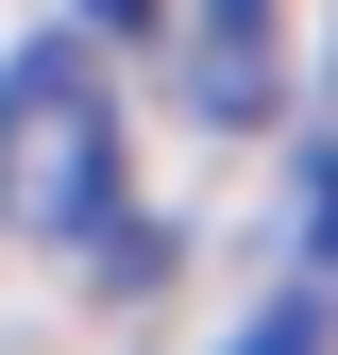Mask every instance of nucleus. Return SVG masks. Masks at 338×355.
Wrapping results in <instances>:
<instances>
[{
  "mask_svg": "<svg viewBox=\"0 0 338 355\" xmlns=\"http://www.w3.org/2000/svg\"><path fill=\"white\" fill-rule=\"evenodd\" d=\"M186 102L220 119V136H254V119L287 102V17L271 0H186Z\"/></svg>",
  "mask_w": 338,
  "mask_h": 355,
  "instance_id": "obj_2",
  "label": "nucleus"
},
{
  "mask_svg": "<svg viewBox=\"0 0 338 355\" xmlns=\"http://www.w3.org/2000/svg\"><path fill=\"white\" fill-rule=\"evenodd\" d=\"M305 254H338V153H305Z\"/></svg>",
  "mask_w": 338,
  "mask_h": 355,
  "instance_id": "obj_4",
  "label": "nucleus"
},
{
  "mask_svg": "<svg viewBox=\"0 0 338 355\" xmlns=\"http://www.w3.org/2000/svg\"><path fill=\"white\" fill-rule=\"evenodd\" d=\"M237 355H321V288H287V304H271V322H254V338H237Z\"/></svg>",
  "mask_w": 338,
  "mask_h": 355,
  "instance_id": "obj_3",
  "label": "nucleus"
},
{
  "mask_svg": "<svg viewBox=\"0 0 338 355\" xmlns=\"http://www.w3.org/2000/svg\"><path fill=\"white\" fill-rule=\"evenodd\" d=\"M136 17H152V0H84V34H136Z\"/></svg>",
  "mask_w": 338,
  "mask_h": 355,
  "instance_id": "obj_5",
  "label": "nucleus"
},
{
  "mask_svg": "<svg viewBox=\"0 0 338 355\" xmlns=\"http://www.w3.org/2000/svg\"><path fill=\"white\" fill-rule=\"evenodd\" d=\"M0 237H34V254H68V237L136 254V220H118V85H102L84 34H17L0 51Z\"/></svg>",
  "mask_w": 338,
  "mask_h": 355,
  "instance_id": "obj_1",
  "label": "nucleus"
}]
</instances>
